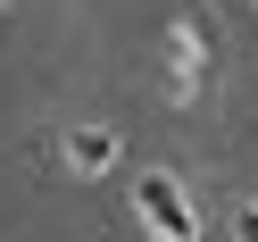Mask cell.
Segmentation results:
<instances>
[{
  "instance_id": "cell-1",
  "label": "cell",
  "mask_w": 258,
  "mask_h": 242,
  "mask_svg": "<svg viewBox=\"0 0 258 242\" xmlns=\"http://www.w3.org/2000/svg\"><path fill=\"white\" fill-rule=\"evenodd\" d=\"M134 209H142V225L150 234H167V242H200V209H191V192L175 184V175H142L134 184Z\"/></svg>"
},
{
  "instance_id": "cell-2",
  "label": "cell",
  "mask_w": 258,
  "mask_h": 242,
  "mask_svg": "<svg viewBox=\"0 0 258 242\" xmlns=\"http://www.w3.org/2000/svg\"><path fill=\"white\" fill-rule=\"evenodd\" d=\"M117 151H125V142L108 134V125H75V134H67V167H75V175H108Z\"/></svg>"
},
{
  "instance_id": "cell-3",
  "label": "cell",
  "mask_w": 258,
  "mask_h": 242,
  "mask_svg": "<svg viewBox=\"0 0 258 242\" xmlns=\"http://www.w3.org/2000/svg\"><path fill=\"white\" fill-rule=\"evenodd\" d=\"M150 242H167V234H150Z\"/></svg>"
}]
</instances>
